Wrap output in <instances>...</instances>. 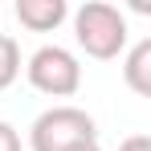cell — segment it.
Returning a JSON list of instances; mask_svg holds the SVG:
<instances>
[{
	"mask_svg": "<svg viewBox=\"0 0 151 151\" xmlns=\"http://www.w3.org/2000/svg\"><path fill=\"white\" fill-rule=\"evenodd\" d=\"M74 37L94 61H114L127 49V17L106 0H86L74 12Z\"/></svg>",
	"mask_w": 151,
	"mask_h": 151,
	"instance_id": "obj_1",
	"label": "cell"
},
{
	"mask_svg": "<svg viewBox=\"0 0 151 151\" xmlns=\"http://www.w3.org/2000/svg\"><path fill=\"white\" fill-rule=\"evenodd\" d=\"M82 143H98V127L82 106H49L29 127L33 151H74Z\"/></svg>",
	"mask_w": 151,
	"mask_h": 151,
	"instance_id": "obj_2",
	"label": "cell"
},
{
	"mask_svg": "<svg viewBox=\"0 0 151 151\" xmlns=\"http://www.w3.org/2000/svg\"><path fill=\"white\" fill-rule=\"evenodd\" d=\"M25 74H29V86L49 94V98H70L82 86V65H78L74 53L61 49V45H41L29 57Z\"/></svg>",
	"mask_w": 151,
	"mask_h": 151,
	"instance_id": "obj_3",
	"label": "cell"
},
{
	"mask_svg": "<svg viewBox=\"0 0 151 151\" xmlns=\"http://www.w3.org/2000/svg\"><path fill=\"white\" fill-rule=\"evenodd\" d=\"M65 17H70L65 0H17V21L29 33H53Z\"/></svg>",
	"mask_w": 151,
	"mask_h": 151,
	"instance_id": "obj_4",
	"label": "cell"
},
{
	"mask_svg": "<svg viewBox=\"0 0 151 151\" xmlns=\"http://www.w3.org/2000/svg\"><path fill=\"white\" fill-rule=\"evenodd\" d=\"M123 78H127V86H131L139 98H151V41H147V37L127 53Z\"/></svg>",
	"mask_w": 151,
	"mask_h": 151,
	"instance_id": "obj_5",
	"label": "cell"
},
{
	"mask_svg": "<svg viewBox=\"0 0 151 151\" xmlns=\"http://www.w3.org/2000/svg\"><path fill=\"white\" fill-rule=\"evenodd\" d=\"M17 78H21V45L8 33H0V90H8Z\"/></svg>",
	"mask_w": 151,
	"mask_h": 151,
	"instance_id": "obj_6",
	"label": "cell"
},
{
	"mask_svg": "<svg viewBox=\"0 0 151 151\" xmlns=\"http://www.w3.org/2000/svg\"><path fill=\"white\" fill-rule=\"evenodd\" d=\"M0 151H21V131L0 119Z\"/></svg>",
	"mask_w": 151,
	"mask_h": 151,
	"instance_id": "obj_7",
	"label": "cell"
},
{
	"mask_svg": "<svg viewBox=\"0 0 151 151\" xmlns=\"http://www.w3.org/2000/svg\"><path fill=\"white\" fill-rule=\"evenodd\" d=\"M119 151H151V135H131L119 143Z\"/></svg>",
	"mask_w": 151,
	"mask_h": 151,
	"instance_id": "obj_8",
	"label": "cell"
},
{
	"mask_svg": "<svg viewBox=\"0 0 151 151\" xmlns=\"http://www.w3.org/2000/svg\"><path fill=\"white\" fill-rule=\"evenodd\" d=\"M74 151H102L98 143H82V147H74Z\"/></svg>",
	"mask_w": 151,
	"mask_h": 151,
	"instance_id": "obj_9",
	"label": "cell"
}]
</instances>
